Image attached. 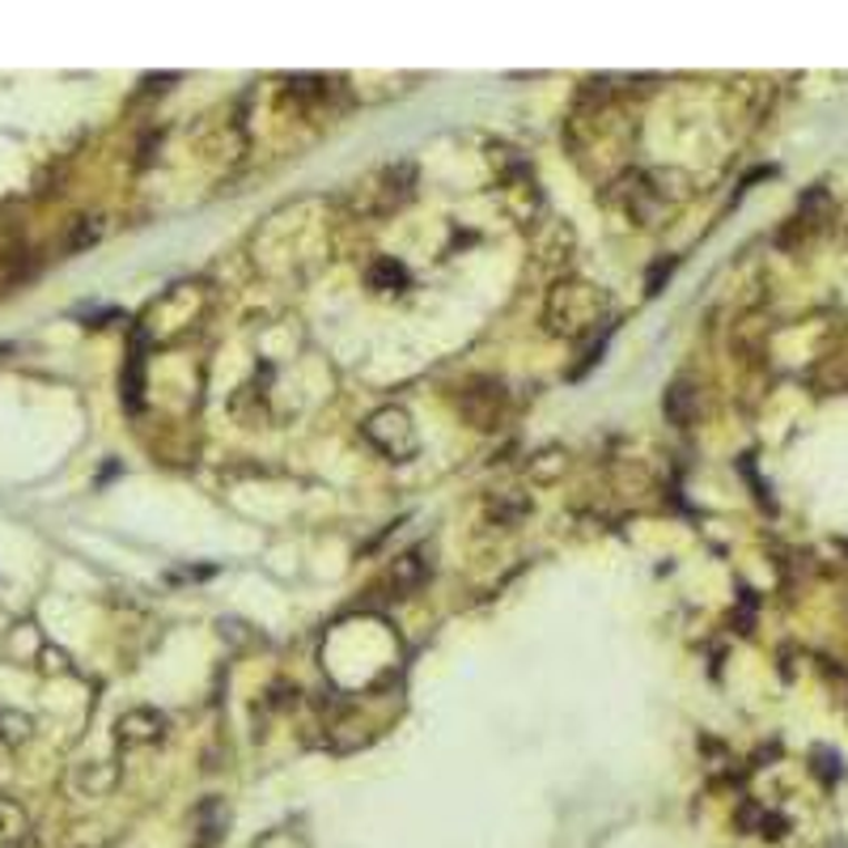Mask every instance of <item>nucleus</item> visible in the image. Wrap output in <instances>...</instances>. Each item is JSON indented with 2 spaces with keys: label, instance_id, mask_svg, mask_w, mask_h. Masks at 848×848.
<instances>
[{
  "label": "nucleus",
  "instance_id": "f257e3e1",
  "mask_svg": "<svg viewBox=\"0 0 848 848\" xmlns=\"http://www.w3.org/2000/svg\"><path fill=\"white\" fill-rule=\"evenodd\" d=\"M607 310V293H599L594 285H560L552 293V302H548V323H552V332L560 335H581L590 332Z\"/></svg>",
  "mask_w": 848,
  "mask_h": 848
},
{
  "label": "nucleus",
  "instance_id": "f03ea898",
  "mask_svg": "<svg viewBox=\"0 0 848 848\" xmlns=\"http://www.w3.org/2000/svg\"><path fill=\"white\" fill-rule=\"evenodd\" d=\"M365 437H369V446H378L382 454L395 458V463L412 458V454L421 450L416 424H412V416H407L403 407H382V412H374V416L365 421Z\"/></svg>",
  "mask_w": 848,
  "mask_h": 848
},
{
  "label": "nucleus",
  "instance_id": "7ed1b4c3",
  "mask_svg": "<svg viewBox=\"0 0 848 848\" xmlns=\"http://www.w3.org/2000/svg\"><path fill=\"white\" fill-rule=\"evenodd\" d=\"M505 382L501 378H475L463 386V395H458V412H463V421L475 424V428H496L501 421V412H505Z\"/></svg>",
  "mask_w": 848,
  "mask_h": 848
},
{
  "label": "nucleus",
  "instance_id": "20e7f679",
  "mask_svg": "<svg viewBox=\"0 0 848 848\" xmlns=\"http://www.w3.org/2000/svg\"><path fill=\"white\" fill-rule=\"evenodd\" d=\"M369 285L374 289H382V293H400L403 285H407V268L403 264H395V259H378L374 268H369Z\"/></svg>",
  "mask_w": 848,
  "mask_h": 848
},
{
  "label": "nucleus",
  "instance_id": "39448f33",
  "mask_svg": "<svg viewBox=\"0 0 848 848\" xmlns=\"http://www.w3.org/2000/svg\"><path fill=\"white\" fill-rule=\"evenodd\" d=\"M26 840V819L13 806L0 802V848H22Z\"/></svg>",
  "mask_w": 848,
  "mask_h": 848
},
{
  "label": "nucleus",
  "instance_id": "423d86ee",
  "mask_svg": "<svg viewBox=\"0 0 848 848\" xmlns=\"http://www.w3.org/2000/svg\"><path fill=\"white\" fill-rule=\"evenodd\" d=\"M667 416L674 424L692 421V386H688V382H674L667 391Z\"/></svg>",
  "mask_w": 848,
  "mask_h": 848
}]
</instances>
